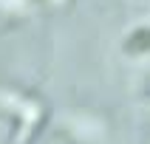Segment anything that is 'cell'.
I'll list each match as a JSON object with an SVG mask.
<instances>
[{"label": "cell", "mask_w": 150, "mask_h": 144, "mask_svg": "<svg viewBox=\"0 0 150 144\" xmlns=\"http://www.w3.org/2000/svg\"><path fill=\"white\" fill-rule=\"evenodd\" d=\"M125 51L127 54H142V51H150V28H139L125 40Z\"/></svg>", "instance_id": "1"}]
</instances>
